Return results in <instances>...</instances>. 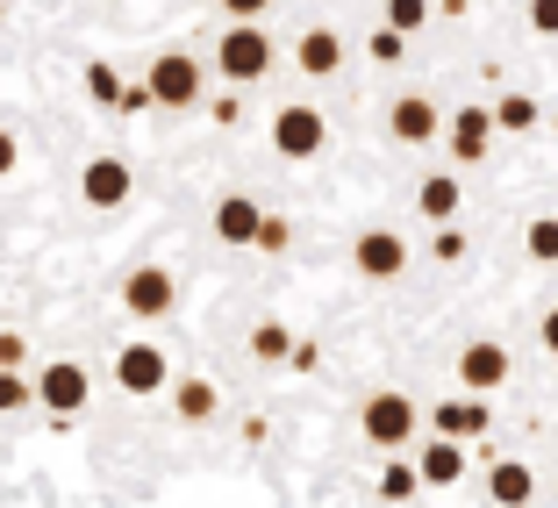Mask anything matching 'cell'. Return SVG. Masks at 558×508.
Instances as JSON below:
<instances>
[{"mask_svg": "<svg viewBox=\"0 0 558 508\" xmlns=\"http://www.w3.org/2000/svg\"><path fill=\"white\" fill-rule=\"evenodd\" d=\"M537 337H544V351L558 359V309H544V323H537Z\"/></svg>", "mask_w": 558, "mask_h": 508, "instance_id": "cell-36", "label": "cell"}, {"mask_svg": "<svg viewBox=\"0 0 558 508\" xmlns=\"http://www.w3.org/2000/svg\"><path fill=\"white\" fill-rule=\"evenodd\" d=\"M15 165H22V136H15V130H0V180H8Z\"/></svg>", "mask_w": 558, "mask_h": 508, "instance_id": "cell-34", "label": "cell"}, {"mask_svg": "<svg viewBox=\"0 0 558 508\" xmlns=\"http://www.w3.org/2000/svg\"><path fill=\"white\" fill-rule=\"evenodd\" d=\"M415 430H423V409H415L401 387H379V394H365V401H359V437L373 444V451H387V459H395Z\"/></svg>", "mask_w": 558, "mask_h": 508, "instance_id": "cell-1", "label": "cell"}, {"mask_svg": "<svg viewBox=\"0 0 558 508\" xmlns=\"http://www.w3.org/2000/svg\"><path fill=\"white\" fill-rule=\"evenodd\" d=\"M29 365V337L22 329H0V373H22Z\"/></svg>", "mask_w": 558, "mask_h": 508, "instance_id": "cell-30", "label": "cell"}, {"mask_svg": "<svg viewBox=\"0 0 558 508\" xmlns=\"http://www.w3.org/2000/svg\"><path fill=\"white\" fill-rule=\"evenodd\" d=\"M86 401H94V373H86L80 359H50L44 373H36V409H50L58 423H72Z\"/></svg>", "mask_w": 558, "mask_h": 508, "instance_id": "cell-8", "label": "cell"}, {"mask_svg": "<svg viewBox=\"0 0 558 508\" xmlns=\"http://www.w3.org/2000/svg\"><path fill=\"white\" fill-rule=\"evenodd\" d=\"M387 136L409 144V150L437 144V136H444V108L429 94H395V100H387Z\"/></svg>", "mask_w": 558, "mask_h": 508, "instance_id": "cell-11", "label": "cell"}, {"mask_svg": "<svg viewBox=\"0 0 558 508\" xmlns=\"http://www.w3.org/2000/svg\"><path fill=\"white\" fill-rule=\"evenodd\" d=\"M459 208H465L459 172H423V180H415V215H423V222L451 230V222H459Z\"/></svg>", "mask_w": 558, "mask_h": 508, "instance_id": "cell-16", "label": "cell"}, {"mask_svg": "<svg viewBox=\"0 0 558 508\" xmlns=\"http://www.w3.org/2000/svg\"><path fill=\"white\" fill-rule=\"evenodd\" d=\"M172 415L180 423H215L222 415V387L201 373H172Z\"/></svg>", "mask_w": 558, "mask_h": 508, "instance_id": "cell-19", "label": "cell"}, {"mask_svg": "<svg viewBox=\"0 0 558 508\" xmlns=\"http://www.w3.org/2000/svg\"><path fill=\"white\" fill-rule=\"evenodd\" d=\"M351 273H359V279H373V287L401 279V273H409V237H401V230H387V222L359 230V237H351Z\"/></svg>", "mask_w": 558, "mask_h": 508, "instance_id": "cell-7", "label": "cell"}, {"mask_svg": "<svg viewBox=\"0 0 558 508\" xmlns=\"http://www.w3.org/2000/svg\"><path fill=\"white\" fill-rule=\"evenodd\" d=\"M415 473H423V494H451V487L465 480V444L429 437L423 451H415Z\"/></svg>", "mask_w": 558, "mask_h": 508, "instance_id": "cell-17", "label": "cell"}, {"mask_svg": "<svg viewBox=\"0 0 558 508\" xmlns=\"http://www.w3.org/2000/svg\"><path fill=\"white\" fill-rule=\"evenodd\" d=\"M258 222H265V208L251 194H222V201H215V215H208L215 244H230V251H251V244H258Z\"/></svg>", "mask_w": 558, "mask_h": 508, "instance_id": "cell-15", "label": "cell"}, {"mask_svg": "<svg viewBox=\"0 0 558 508\" xmlns=\"http://www.w3.org/2000/svg\"><path fill=\"white\" fill-rule=\"evenodd\" d=\"M487 116H494V130H501V136H530L544 122V108H537V94H501Z\"/></svg>", "mask_w": 558, "mask_h": 508, "instance_id": "cell-21", "label": "cell"}, {"mask_svg": "<svg viewBox=\"0 0 558 508\" xmlns=\"http://www.w3.org/2000/svg\"><path fill=\"white\" fill-rule=\"evenodd\" d=\"M150 108V86H122V100H116V116H144Z\"/></svg>", "mask_w": 558, "mask_h": 508, "instance_id": "cell-35", "label": "cell"}, {"mask_svg": "<svg viewBox=\"0 0 558 508\" xmlns=\"http://www.w3.org/2000/svg\"><path fill=\"white\" fill-rule=\"evenodd\" d=\"M487 501L494 508H530V501H537V465L487 451Z\"/></svg>", "mask_w": 558, "mask_h": 508, "instance_id": "cell-14", "label": "cell"}, {"mask_svg": "<svg viewBox=\"0 0 558 508\" xmlns=\"http://www.w3.org/2000/svg\"><path fill=\"white\" fill-rule=\"evenodd\" d=\"M208 116H215V130H236V122H244V100H236V94H215Z\"/></svg>", "mask_w": 558, "mask_h": 508, "instance_id": "cell-31", "label": "cell"}, {"mask_svg": "<svg viewBox=\"0 0 558 508\" xmlns=\"http://www.w3.org/2000/svg\"><path fill=\"white\" fill-rule=\"evenodd\" d=\"M429 430H437V437H451V444L487 437V430H494V409L480 401V394H444L437 409H429Z\"/></svg>", "mask_w": 558, "mask_h": 508, "instance_id": "cell-13", "label": "cell"}, {"mask_svg": "<svg viewBox=\"0 0 558 508\" xmlns=\"http://www.w3.org/2000/svg\"><path fill=\"white\" fill-rule=\"evenodd\" d=\"M429 8L437 0H379V29H395V36H415L429 22Z\"/></svg>", "mask_w": 558, "mask_h": 508, "instance_id": "cell-23", "label": "cell"}, {"mask_svg": "<svg viewBox=\"0 0 558 508\" xmlns=\"http://www.w3.org/2000/svg\"><path fill=\"white\" fill-rule=\"evenodd\" d=\"M344 36L329 29V22H308V29L294 36V72L301 80H337V72H344Z\"/></svg>", "mask_w": 558, "mask_h": 508, "instance_id": "cell-12", "label": "cell"}, {"mask_svg": "<svg viewBox=\"0 0 558 508\" xmlns=\"http://www.w3.org/2000/svg\"><path fill=\"white\" fill-rule=\"evenodd\" d=\"M523 258H530V265H558V208L537 215V222L523 230Z\"/></svg>", "mask_w": 558, "mask_h": 508, "instance_id": "cell-24", "label": "cell"}, {"mask_svg": "<svg viewBox=\"0 0 558 508\" xmlns=\"http://www.w3.org/2000/svg\"><path fill=\"white\" fill-rule=\"evenodd\" d=\"M287 244H294V222H287V215H272V208H265V222H258V244H251V251H272V258H279V251H287Z\"/></svg>", "mask_w": 558, "mask_h": 508, "instance_id": "cell-27", "label": "cell"}, {"mask_svg": "<svg viewBox=\"0 0 558 508\" xmlns=\"http://www.w3.org/2000/svg\"><path fill=\"white\" fill-rule=\"evenodd\" d=\"M444 136H451V158L459 165H480L494 150V116L487 108H459V116L444 122Z\"/></svg>", "mask_w": 558, "mask_h": 508, "instance_id": "cell-18", "label": "cell"}, {"mask_svg": "<svg viewBox=\"0 0 558 508\" xmlns=\"http://www.w3.org/2000/svg\"><path fill=\"white\" fill-rule=\"evenodd\" d=\"M451 379H459V394H480V401H487V394H501L515 379V351L501 344V337H473V344L451 359Z\"/></svg>", "mask_w": 558, "mask_h": 508, "instance_id": "cell-5", "label": "cell"}, {"mask_svg": "<svg viewBox=\"0 0 558 508\" xmlns=\"http://www.w3.org/2000/svg\"><path fill=\"white\" fill-rule=\"evenodd\" d=\"M373 494H379V501H415V494H423V473H415V459H401V451H395V459H387V465H379V480H373Z\"/></svg>", "mask_w": 558, "mask_h": 508, "instance_id": "cell-22", "label": "cell"}, {"mask_svg": "<svg viewBox=\"0 0 558 508\" xmlns=\"http://www.w3.org/2000/svg\"><path fill=\"white\" fill-rule=\"evenodd\" d=\"M272 58H279V44L265 36V22H230V29L215 36V72L230 86H258L272 72Z\"/></svg>", "mask_w": 558, "mask_h": 508, "instance_id": "cell-2", "label": "cell"}, {"mask_svg": "<svg viewBox=\"0 0 558 508\" xmlns=\"http://www.w3.org/2000/svg\"><path fill=\"white\" fill-rule=\"evenodd\" d=\"M365 50H373V65H401V58H409V36L373 29V36H365Z\"/></svg>", "mask_w": 558, "mask_h": 508, "instance_id": "cell-28", "label": "cell"}, {"mask_svg": "<svg viewBox=\"0 0 558 508\" xmlns=\"http://www.w3.org/2000/svg\"><path fill=\"white\" fill-rule=\"evenodd\" d=\"M437 8H451V15H459V8H465V0H437Z\"/></svg>", "mask_w": 558, "mask_h": 508, "instance_id": "cell-37", "label": "cell"}, {"mask_svg": "<svg viewBox=\"0 0 558 508\" xmlns=\"http://www.w3.org/2000/svg\"><path fill=\"white\" fill-rule=\"evenodd\" d=\"M429 258H437V265H459V258H465V230H459V222L429 237Z\"/></svg>", "mask_w": 558, "mask_h": 508, "instance_id": "cell-29", "label": "cell"}, {"mask_svg": "<svg viewBox=\"0 0 558 508\" xmlns=\"http://www.w3.org/2000/svg\"><path fill=\"white\" fill-rule=\"evenodd\" d=\"M108 379H116L130 401H150V394L172 387V359H165V344H150V337H136V344L116 351V365H108Z\"/></svg>", "mask_w": 558, "mask_h": 508, "instance_id": "cell-6", "label": "cell"}, {"mask_svg": "<svg viewBox=\"0 0 558 508\" xmlns=\"http://www.w3.org/2000/svg\"><path fill=\"white\" fill-rule=\"evenodd\" d=\"M36 409V379L29 373H0V415H22Z\"/></svg>", "mask_w": 558, "mask_h": 508, "instance_id": "cell-26", "label": "cell"}, {"mask_svg": "<svg viewBox=\"0 0 558 508\" xmlns=\"http://www.w3.org/2000/svg\"><path fill=\"white\" fill-rule=\"evenodd\" d=\"M86 100H94V108H116V100H122V72L108 65V58L86 65Z\"/></svg>", "mask_w": 558, "mask_h": 508, "instance_id": "cell-25", "label": "cell"}, {"mask_svg": "<svg viewBox=\"0 0 558 508\" xmlns=\"http://www.w3.org/2000/svg\"><path fill=\"white\" fill-rule=\"evenodd\" d=\"M215 8H222V15H230V22H258L265 8H272V0H215Z\"/></svg>", "mask_w": 558, "mask_h": 508, "instance_id": "cell-33", "label": "cell"}, {"mask_svg": "<svg viewBox=\"0 0 558 508\" xmlns=\"http://www.w3.org/2000/svg\"><path fill=\"white\" fill-rule=\"evenodd\" d=\"M122 309H130L136 323H165V315L180 309V279L165 273V265H130V273H122Z\"/></svg>", "mask_w": 558, "mask_h": 508, "instance_id": "cell-9", "label": "cell"}, {"mask_svg": "<svg viewBox=\"0 0 558 508\" xmlns=\"http://www.w3.org/2000/svg\"><path fill=\"white\" fill-rule=\"evenodd\" d=\"M130 194H136V172L116 158V150H100V158L80 165V201H86V208L116 215V208H130Z\"/></svg>", "mask_w": 558, "mask_h": 508, "instance_id": "cell-10", "label": "cell"}, {"mask_svg": "<svg viewBox=\"0 0 558 508\" xmlns=\"http://www.w3.org/2000/svg\"><path fill=\"white\" fill-rule=\"evenodd\" d=\"M523 15H530V29H537V36H558V0H530Z\"/></svg>", "mask_w": 558, "mask_h": 508, "instance_id": "cell-32", "label": "cell"}, {"mask_svg": "<svg viewBox=\"0 0 558 508\" xmlns=\"http://www.w3.org/2000/svg\"><path fill=\"white\" fill-rule=\"evenodd\" d=\"M265 136H272L279 158H294V165H308V158L329 150V122H323V108H308V100H279L272 122H265Z\"/></svg>", "mask_w": 558, "mask_h": 508, "instance_id": "cell-4", "label": "cell"}, {"mask_svg": "<svg viewBox=\"0 0 558 508\" xmlns=\"http://www.w3.org/2000/svg\"><path fill=\"white\" fill-rule=\"evenodd\" d=\"M144 86H150V108H165V116H180V108H201V100H208V72H201L194 50H158L150 72H144Z\"/></svg>", "mask_w": 558, "mask_h": 508, "instance_id": "cell-3", "label": "cell"}, {"mask_svg": "<svg viewBox=\"0 0 558 508\" xmlns=\"http://www.w3.org/2000/svg\"><path fill=\"white\" fill-rule=\"evenodd\" d=\"M244 344H251V359H258V365H294V344H301V337L279 323V315H258Z\"/></svg>", "mask_w": 558, "mask_h": 508, "instance_id": "cell-20", "label": "cell"}]
</instances>
